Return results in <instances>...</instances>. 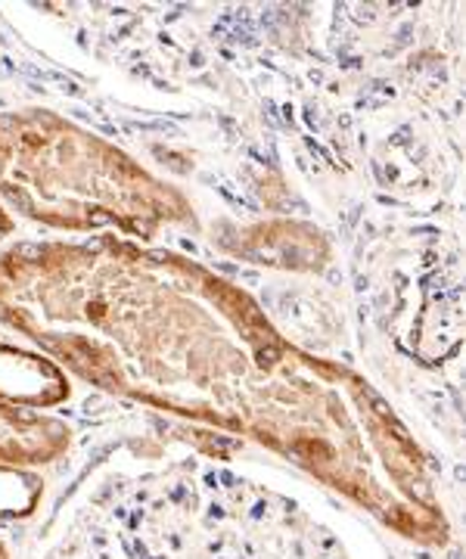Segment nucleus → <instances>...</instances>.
Wrapping results in <instances>:
<instances>
[{
  "label": "nucleus",
  "mask_w": 466,
  "mask_h": 559,
  "mask_svg": "<svg viewBox=\"0 0 466 559\" xmlns=\"http://www.w3.org/2000/svg\"><path fill=\"white\" fill-rule=\"evenodd\" d=\"M0 323L103 392L240 432L243 392L286 345L243 289L171 252L116 237L0 252Z\"/></svg>",
  "instance_id": "obj_1"
},
{
  "label": "nucleus",
  "mask_w": 466,
  "mask_h": 559,
  "mask_svg": "<svg viewBox=\"0 0 466 559\" xmlns=\"http://www.w3.org/2000/svg\"><path fill=\"white\" fill-rule=\"evenodd\" d=\"M69 448L72 429L60 417L0 401V463L47 466L65 457Z\"/></svg>",
  "instance_id": "obj_4"
},
{
  "label": "nucleus",
  "mask_w": 466,
  "mask_h": 559,
  "mask_svg": "<svg viewBox=\"0 0 466 559\" xmlns=\"http://www.w3.org/2000/svg\"><path fill=\"white\" fill-rule=\"evenodd\" d=\"M72 399V385L65 370L41 352H28L20 345L0 342V401L28 411L60 407Z\"/></svg>",
  "instance_id": "obj_3"
},
{
  "label": "nucleus",
  "mask_w": 466,
  "mask_h": 559,
  "mask_svg": "<svg viewBox=\"0 0 466 559\" xmlns=\"http://www.w3.org/2000/svg\"><path fill=\"white\" fill-rule=\"evenodd\" d=\"M0 559H10V550H7V544L0 540Z\"/></svg>",
  "instance_id": "obj_7"
},
{
  "label": "nucleus",
  "mask_w": 466,
  "mask_h": 559,
  "mask_svg": "<svg viewBox=\"0 0 466 559\" xmlns=\"http://www.w3.org/2000/svg\"><path fill=\"white\" fill-rule=\"evenodd\" d=\"M44 500V479L28 466L0 463V522H20L35 516Z\"/></svg>",
  "instance_id": "obj_5"
},
{
  "label": "nucleus",
  "mask_w": 466,
  "mask_h": 559,
  "mask_svg": "<svg viewBox=\"0 0 466 559\" xmlns=\"http://www.w3.org/2000/svg\"><path fill=\"white\" fill-rule=\"evenodd\" d=\"M0 202L50 230H119L138 240L193 221L181 190L41 106L0 112Z\"/></svg>",
  "instance_id": "obj_2"
},
{
  "label": "nucleus",
  "mask_w": 466,
  "mask_h": 559,
  "mask_svg": "<svg viewBox=\"0 0 466 559\" xmlns=\"http://www.w3.org/2000/svg\"><path fill=\"white\" fill-rule=\"evenodd\" d=\"M13 230H16V221L7 212V205L0 202V242L7 240V237H13Z\"/></svg>",
  "instance_id": "obj_6"
}]
</instances>
